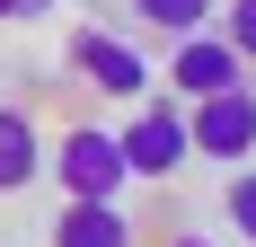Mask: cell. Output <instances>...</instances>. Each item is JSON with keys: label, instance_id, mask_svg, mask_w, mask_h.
<instances>
[{"label": "cell", "instance_id": "cell-1", "mask_svg": "<svg viewBox=\"0 0 256 247\" xmlns=\"http://www.w3.org/2000/svg\"><path fill=\"white\" fill-rule=\"evenodd\" d=\"M124 142V168L142 176V186H168V176L194 159V132H186V98L168 106V98H132V124L115 132Z\"/></svg>", "mask_w": 256, "mask_h": 247}, {"label": "cell", "instance_id": "cell-2", "mask_svg": "<svg viewBox=\"0 0 256 247\" xmlns=\"http://www.w3.org/2000/svg\"><path fill=\"white\" fill-rule=\"evenodd\" d=\"M44 168L62 176V194H124L132 168H124V142L106 124H71L62 142H44Z\"/></svg>", "mask_w": 256, "mask_h": 247}, {"label": "cell", "instance_id": "cell-3", "mask_svg": "<svg viewBox=\"0 0 256 247\" xmlns=\"http://www.w3.org/2000/svg\"><path fill=\"white\" fill-rule=\"evenodd\" d=\"M248 80V62H238V44L221 36V26H186V36H168V88H177L186 106L212 98V88H238Z\"/></svg>", "mask_w": 256, "mask_h": 247}, {"label": "cell", "instance_id": "cell-4", "mask_svg": "<svg viewBox=\"0 0 256 247\" xmlns=\"http://www.w3.org/2000/svg\"><path fill=\"white\" fill-rule=\"evenodd\" d=\"M186 132H194V150L204 159H221V168H238L256 150V88L238 80V88H212V98L186 106Z\"/></svg>", "mask_w": 256, "mask_h": 247}, {"label": "cell", "instance_id": "cell-5", "mask_svg": "<svg viewBox=\"0 0 256 247\" xmlns=\"http://www.w3.org/2000/svg\"><path fill=\"white\" fill-rule=\"evenodd\" d=\"M71 71L98 88V98L132 106V98H150V62L124 44V36H106V26H71Z\"/></svg>", "mask_w": 256, "mask_h": 247}, {"label": "cell", "instance_id": "cell-6", "mask_svg": "<svg viewBox=\"0 0 256 247\" xmlns=\"http://www.w3.org/2000/svg\"><path fill=\"white\" fill-rule=\"evenodd\" d=\"M44 247H132V212L115 194H62Z\"/></svg>", "mask_w": 256, "mask_h": 247}, {"label": "cell", "instance_id": "cell-7", "mask_svg": "<svg viewBox=\"0 0 256 247\" xmlns=\"http://www.w3.org/2000/svg\"><path fill=\"white\" fill-rule=\"evenodd\" d=\"M44 176V132L26 106H0V194H26Z\"/></svg>", "mask_w": 256, "mask_h": 247}, {"label": "cell", "instance_id": "cell-8", "mask_svg": "<svg viewBox=\"0 0 256 247\" xmlns=\"http://www.w3.org/2000/svg\"><path fill=\"white\" fill-rule=\"evenodd\" d=\"M132 18L159 26V36H186V26H212V18H221V0H132Z\"/></svg>", "mask_w": 256, "mask_h": 247}, {"label": "cell", "instance_id": "cell-9", "mask_svg": "<svg viewBox=\"0 0 256 247\" xmlns=\"http://www.w3.org/2000/svg\"><path fill=\"white\" fill-rule=\"evenodd\" d=\"M221 221H230L238 238L256 247V168H248V159H238V168H230V186H221Z\"/></svg>", "mask_w": 256, "mask_h": 247}, {"label": "cell", "instance_id": "cell-10", "mask_svg": "<svg viewBox=\"0 0 256 247\" xmlns=\"http://www.w3.org/2000/svg\"><path fill=\"white\" fill-rule=\"evenodd\" d=\"M212 26L230 36V44H238V62L256 71V0H221V18H212Z\"/></svg>", "mask_w": 256, "mask_h": 247}, {"label": "cell", "instance_id": "cell-11", "mask_svg": "<svg viewBox=\"0 0 256 247\" xmlns=\"http://www.w3.org/2000/svg\"><path fill=\"white\" fill-rule=\"evenodd\" d=\"M62 0H0V26H36V18H53Z\"/></svg>", "mask_w": 256, "mask_h": 247}, {"label": "cell", "instance_id": "cell-12", "mask_svg": "<svg viewBox=\"0 0 256 247\" xmlns=\"http://www.w3.org/2000/svg\"><path fill=\"white\" fill-rule=\"evenodd\" d=\"M168 247H212V238H204V230H177V238H168Z\"/></svg>", "mask_w": 256, "mask_h": 247}]
</instances>
